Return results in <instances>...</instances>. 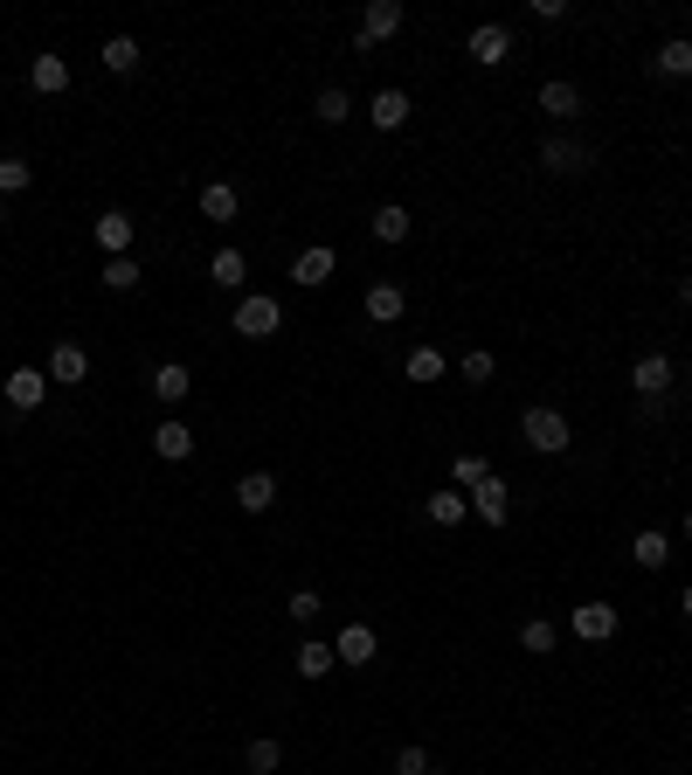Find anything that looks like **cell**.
<instances>
[{"label": "cell", "mask_w": 692, "mask_h": 775, "mask_svg": "<svg viewBox=\"0 0 692 775\" xmlns=\"http://www.w3.org/2000/svg\"><path fill=\"white\" fill-rule=\"evenodd\" d=\"M519 436H527V451H540V457H561V451L575 443L568 415H561V409H547V402H533L527 415H519Z\"/></svg>", "instance_id": "obj_1"}, {"label": "cell", "mask_w": 692, "mask_h": 775, "mask_svg": "<svg viewBox=\"0 0 692 775\" xmlns=\"http://www.w3.org/2000/svg\"><path fill=\"white\" fill-rule=\"evenodd\" d=\"M464 56L478 62V70H499V62H512V29L506 21H478L471 42H464Z\"/></svg>", "instance_id": "obj_2"}, {"label": "cell", "mask_w": 692, "mask_h": 775, "mask_svg": "<svg viewBox=\"0 0 692 775\" xmlns=\"http://www.w3.org/2000/svg\"><path fill=\"white\" fill-rule=\"evenodd\" d=\"M277 326H285V305H277V298H264V292L235 298V332H243V340H270Z\"/></svg>", "instance_id": "obj_3"}, {"label": "cell", "mask_w": 692, "mask_h": 775, "mask_svg": "<svg viewBox=\"0 0 692 775\" xmlns=\"http://www.w3.org/2000/svg\"><path fill=\"white\" fill-rule=\"evenodd\" d=\"M49 388H56V381H49V367H14L0 395H8V409H14V415H35L42 402H49Z\"/></svg>", "instance_id": "obj_4"}, {"label": "cell", "mask_w": 692, "mask_h": 775, "mask_svg": "<svg viewBox=\"0 0 692 775\" xmlns=\"http://www.w3.org/2000/svg\"><path fill=\"white\" fill-rule=\"evenodd\" d=\"M402 0H367V14H360V35H354V49L367 56L374 42H388V35H402Z\"/></svg>", "instance_id": "obj_5"}, {"label": "cell", "mask_w": 692, "mask_h": 775, "mask_svg": "<svg viewBox=\"0 0 692 775\" xmlns=\"http://www.w3.org/2000/svg\"><path fill=\"white\" fill-rule=\"evenodd\" d=\"M540 167H547V173H589L596 152L581 139H568V132H547V139H540Z\"/></svg>", "instance_id": "obj_6"}, {"label": "cell", "mask_w": 692, "mask_h": 775, "mask_svg": "<svg viewBox=\"0 0 692 775\" xmlns=\"http://www.w3.org/2000/svg\"><path fill=\"white\" fill-rule=\"evenodd\" d=\"M672 381H679V367L665 361V353H637V367H631V388L644 395V402H665V395H672Z\"/></svg>", "instance_id": "obj_7"}, {"label": "cell", "mask_w": 692, "mask_h": 775, "mask_svg": "<svg viewBox=\"0 0 692 775\" xmlns=\"http://www.w3.org/2000/svg\"><path fill=\"white\" fill-rule=\"evenodd\" d=\"M464 499H471V513H478L485 526H506V520H512V485H506L499 471H492L485 485H471Z\"/></svg>", "instance_id": "obj_8"}, {"label": "cell", "mask_w": 692, "mask_h": 775, "mask_svg": "<svg viewBox=\"0 0 692 775\" xmlns=\"http://www.w3.org/2000/svg\"><path fill=\"white\" fill-rule=\"evenodd\" d=\"M91 236H97V250H104V257H132V236H139V221L125 215V208H104V215L91 221Z\"/></svg>", "instance_id": "obj_9"}, {"label": "cell", "mask_w": 692, "mask_h": 775, "mask_svg": "<svg viewBox=\"0 0 692 775\" xmlns=\"http://www.w3.org/2000/svg\"><path fill=\"white\" fill-rule=\"evenodd\" d=\"M49 381L56 388H83V381H91V353H83L77 340H56L49 346Z\"/></svg>", "instance_id": "obj_10"}, {"label": "cell", "mask_w": 692, "mask_h": 775, "mask_svg": "<svg viewBox=\"0 0 692 775\" xmlns=\"http://www.w3.org/2000/svg\"><path fill=\"white\" fill-rule=\"evenodd\" d=\"M568 630L581 637V645H610V637H616V603H581V609H568Z\"/></svg>", "instance_id": "obj_11"}, {"label": "cell", "mask_w": 692, "mask_h": 775, "mask_svg": "<svg viewBox=\"0 0 692 775\" xmlns=\"http://www.w3.org/2000/svg\"><path fill=\"white\" fill-rule=\"evenodd\" d=\"M270 505H277V478H270V471H243V478H235V513L264 520Z\"/></svg>", "instance_id": "obj_12"}, {"label": "cell", "mask_w": 692, "mask_h": 775, "mask_svg": "<svg viewBox=\"0 0 692 775\" xmlns=\"http://www.w3.org/2000/svg\"><path fill=\"white\" fill-rule=\"evenodd\" d=\"M374 651H381V637L367 630V624H346V630L333 637V658L346 664V672H360V664H374Z\"/></svg>", "instance_id": "obj_13"}, {"label": "cell", "mask_w": 692, "mask_h": 775, "mask_svg": "<svg viewBox=\"0 0 692 775\" xmlns=\"http://www.w3.org/2000/svg\"><path fill=\"white\" fill-rule=\"evenodd\" d=\"M540 111H547L554 125H575L581 118V91H575L568 77H547V83H540Z\"/></svg>", "instance_id": "obj_14"}, {"label": "cell", "mask_w": 692, "mask_h": 775, "mask_svg": "<svg viewBox=\"0 0 692 775\" xmlns=\"http://www.w3.org/2000/svg\"><path fill=\"white\" fill-rule=\"evenodd\" d=\"M408 229H416V215H408L402 202H381L374 215H367V236L388 242V250H395V242H408Z\"/></svg>", "instance_id": "obj_15"}, {"label": "cell", "mask_w": 692, "mask_h": 775, "mask_svg": "<svg viewBox=\"0 0 692 775\" xmlns=\"http://www.w3.org/2000/svg\"><path fill=\"white\" fill-rule=\"evenodd\" d=\"M360 305H367V319H374V326H395V319L408 312V292L381 277V284H367V298H360Z\"/></svg>", "instance_id": "obj_16"}, {"label": "cell", "mask_w": 692, "mask_h": 775, "mask_svg": "<svg viewBox=\"0 0 692 775\" xmlns=\"http://www.w3.org/2000/svg\"><path fill=\"white\" fill-rule=\"evenodd\" d=\"M339 271V257L326 250V242H312V250H298V263H291V284H305V292H319Z\"/></svg>", "instance_id": "obj_17"}, {"label": "cell", "mask_w": 692, "mask_h": 775, "mask_svg": "<svg viewBox=\"0 0 692 775\" xmlns=\"http://www.w3.org/2000/svg\"><path fill=\"white\" fill-rule=\"evenodd\" d=\"M187 395H194V374H187L181 361H160V367H153V402H166V409H181Z\"/></svg>", "instance_id": "obj_18"}, {"label": "cell", "mask_w": 692, "mask_h": 775, "mask_svg": "<svg viewBox=\"0 0 692 775\" xmlns=\"http://www.w3.org/2000/svg\"><path fill=\"white\" fill-rule=\"evenodd\" d=\"M28 91H42V98H62V91H70V62L42 49V56L28 62Z\"/></svg>", "instance_id": "obj_19"}, {"label": "cell", "mask_w": 692, "mask_h": 775, "mask_svg": "<svg viewBox=\"0 0 692 775\" xmlns=\"http://www.w3.org/2000/svg\"><path fill=\"white\" fill-rule=\"evenodd\" d=\"M153 451H160L166 464H187V457H194V430L181 423V415H166V423L153 430Z\"/></svg>", "instance_id": "obj_20"}, {"label": "cell", "mask_w": 692, "mask_h": 775, "mask_svg": "<svg viewBox=\"0 0 692 775\" xmlns=\"http://www.w3.org/2000/svg\"><path fill=\"white\" fill-rule=\"evenodd\" d=\"M423 513H429V526H464L471 499L458 492V485H443V492H429V499H423Z\"/></svg>", "instance_id": "obj_21"}, {"label": "cell", "mask_w": 692, "mask_h": 775, "mask_svg": "<svg viewBox=\"0 0 692 775\" xmlns=\"http://www.w3.org/2000/svg\"><path fill=\"white\" fill-rule=\"evenodd\" d=\"M631 561H637L644 574H658L665 561H672V534H658V526H644V534L631 540Z\"/></svg>", "instance_id": "obj_22"}, {"label": "cell", "mask_w": 692, "mask_h": 775, "mask_svg": "<svg viewBox=\"0 0 692 775\" xmlns=\"http://www.w3.org/2000/svg\"><path fill=\"white\" fill-rule=\"evenodd\" d=\"M291 672L319 685L326 672H339V658H333V645H319V637H305V645H298V658H291Z\"/></svg>", "instance_id": "obj_23"}, {"label": "cell", "mask_w": 692, "mask_h": 775, "mask_svg": "<svg viewBox=\"0 0 692 775\" xmlns=\"http://www.w3.org/2000/svg\"><path fill=\"white\" fill-rule=\"evenodd\" d=\"M367 125H374V132H402L408 125V91H381L374 104H367Z\"/></svg>", "instance_id": "obj_24"}, {"label": "cell", "mask_w": 692, "mask_h": 775, "mask_svg": "<svg viewBox=\"0 0 692 775\" xmlns=\"http://www.w3.org/2000/svg\"><path fill=\"white\" fill-rule=\"evenodd\" d=\"M208 277L222 284V292H243V277H250L243 250H235V242H229V250H215V257H208Z\"/></svg>", "instance_id": "obj_25"}, {"label": "cell", "mask_w": 692, "mask_h": 775, "mask_svg": "<svg viewBox=\"0 0 692 775\" xmlns=\"http://www.w3.org/2000/svg\"><path fill=\"white\" fill-rule=\"evenodd\" d=\"M443 353L437 346H408V361H402V374H408V381H416V388H429V381H443Z\"/></svg>", "instance_id": "obj_26"}, {"label": "cell", "mask_w": 692, "mask_h": 775, "mask_svg": "<svg viewBox=\"0 0 692 775\" xmlns=\"http://www.w3.org/2000/svg\"><path fill=\"white\" fill-rule=\"evenodd\" d=\"M235 208H243L235 181H208V187H201V215H208V221H235Z\"/></svg>", "instance_id": "obj_27"}, {"label": "cell", "mask_w": 692, "mask_h": 775, "mask_svg": "<svg viewBox=\"0 0 692 775\" xmlns=\"http://www.w3.org/2000/svg\"><path fill=\"white\" fill-rule=\"evenodd\" d=\"M243 768H250V775H277V768H285V741L256 734V741L243 748Z\"/></svg>", "instance_id": "obj_28"}, {"label": "cell", "mask_w": 692, "mask_h": 775, "mask_svg": "<svg viewBox=\"0 0 692 775\" xmlns=\"http://www.w3.org/2000/svg\"><path fill=\"white\" fill-rule=\"evenodd\" d=\"M519 645H527L533 658H547L561 645V624H554V616H527V624H519Z\"/></svg>", "instance_id": "obj_29"}, {"label": "cell", "mask_w": 692, "mask_h": 775, "mask_svg": "<svg viewBox=\"0 0 692 775\" xmlns=\"http://www.w3.org/2000/svg\"><path fill=\"white\" fill-rule=\"evenodd\" d=\"M651 70H658V77H692V42L672 35V42H665V49L651 56Z\"/></svg>", "instance_id": "obj_30"}, {"label": "cell", "mask_w": 692, "mask_h": 775, "mask_svg": "<svg viewBox=\"0 0 692 775\" xmlns=\"http://www.w3.org/2000/svg\"><path fill=\"white\" fill-rule=\"evenodd\" d=\"M97 56H104V70H112V77H132V70H139V42H132V35H112Z\"/></svg>", "instance_id": "obj_31"}, {"label": "cell", "mask_w": 692, "mask_h": 775, "mask_svg": "<svg viewBox=\"0 0 692 775\" xmlns=\"http://www.w3.org/2000/svg\"><path fill=\"white\" fill-rule=\"evenodd\" d=\"M492 478V464L478 457V451H458L450 457V485H458V492H471V485H485Z\"/></svg>", "instance_id": "obj_32"}, {"label": "cell", "mask_w": 692, "mask_h": 775, "mask_svg": "<svg viewBox=\"0 0 692 775\" xmlns=\"http://www.w3.org/2000/svg\"><path fill=\"white\" fill-rule=\"evenodd\" d=\"M312 118H319V125H346V118H354V98H346L339 83H333V91H319V98H312Z\"/></svg>", "instance_id": "obj_33"}, {"label": "cell", "mask_w": 692, "mask_h": 775, "mask_svg": "<svg viewBox=\"0 0 692 775\" xmlns=\"http://www.w3.org/2000/svg\"><path fill=\"white\" fill-rule=\"evenodd\" d=\"M28 181H35V167L21 160V152H8V160H0V202H14V194H28Z\"/></svg>", "instance_id": "obj_34"}, {"label": "cell", "mask_w": 692, "mask_h": 775, "mask_svg": "<svg viewBox=\"0 0 692 775\" xmlns=\"http://www.w3.org/2000/svg\"><path fill=\"white\" fill-rule=\"evenodd\" d=\"M139 263L132 257H104V292H139Z\"/></svg>", "instance_id": "obj_35"}, {"label": "cell", "mask_w": 692, "mask_h": 775, "mask_svg": "<svg viewBox=\"0 0 692 775\" xmlns=\"http://www.w3.org/2000/svg\"><path fill=\"white\" fill-rule=\"evenodd\" d=\"M395 775H429V748L423 741H402L395 748Z\"/></svg>", "instance_id": "obj_36"}, {"label": "cell", "mask_w": 692, "mask_h": 775, "mask_svg": "<svg viewBox=\"0 0 692 775\" xmlns=\"http://www.w3.org/2000/svg\"><path fill=\"white\" fill-rule=\"evenodd\" d=\"M458 374H464V381H492V374H499V361H492L485 346H471L464 361H458Z\"/></svg>", "instance_id": "obj_37"}, {"label": "cell", "mask_w": 692, "mask_h": 775, "mask_svg": "<svg viewBox=\"0 0 692 775\" xmlns=\"http://www.w3.org/2000/svg\"><path fill=\"white\" fill-rule=\"evenodd\" d=\"M319 609H326V603H319V589H291V624H312Z\"/></svg>", "instance_id": "obj_38"}, {"label": "cell", "mask_w": 692, "mask_h": 775, "mask_svg": "<svg viewBox=\"0 0 692 775\" xmlns=\"http://www.w3.org/2000/svg\"><path fill=\"white\" fill-rule=\"evenodd\" d=\"M533 21H568V0H533Z\"/></svg>", "instance_id": "obj_39"}, {"label": "cell", "mask_w": 692, "mask_h": 775, "mask_svg": "<svg viewBox=\"0 0 692 775\" xmlns=\"http://www.w3.org/2000/svg\"><path fill=\"white\" fill-rule=\"evenodd\" d=\"M679 305H685V312H692V271L679 277Z\"/></svg>", "instance_id": "obj_40"}, {"label": "cell", "mask_w": 692, "mask_h": 775, "mask_svg": "<svg viewBox=\"0 0 692 775\" xmlns=\"http://www.w3.org/2000/svg\"><path fill=\"white\" fill-rule=\"evenodd\" d=\"M679 616H685V624H692V589H685V595H679Z\"/></svg>", "instance_id": "obj_41"}, {"label": "cell", "mask_w": 692, "mask_h": 775, "mask_svg": "<svg viewBox=\"0 0 692 775\" xmlns=\"http://www.w3.org/2000/svg\"><path fill=\"white\" fill-rule=\"evenodd\" d=\"M685 540H692V513H685Z\"/></svg>", "instance_id": "obj_42"}, {"label": "cell", "mask_w": 692, "mask_h": 775, "mask_svg": "<svg viewBox=\"0 0 692 775\" xmlns=\"http://www.w3.org/2000/svg\"><path fill=\"white\" fill-rule=\"evenodd\" d=\"M0 221H8V202H0Z\"/></svg>", "instance_id": "obj_43"}, {"label": "cell", "mask_w": 692, "mask_h": 775, "mask_svg": "<svg viewBox=\"0 0 692 775\" xmlns=\"http://www.w3.org/2000/svg\"><path fill=\"white\" fill-rule=\"evenodd\" d=\"M685 381H692V361H685Z\"/></svg>", "instance_id": "obj_44"}, {"label": "cell", "mask_w": 692, "mask_h": 775, "mask_svg": "<svg viewBox=\"0 0 692 775\" xmlns=\"http://www.w3.org/2000/svg\"><path fill=\"white\" fill-rule=\"evenodd\" d=\"M429 775H443V768H429Z\"/></svg>", "instance_id": "obj_45"}]
</instances>
